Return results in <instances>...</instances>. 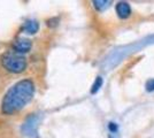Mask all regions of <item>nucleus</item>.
<instances>
[{"mask_svg": "<svg viewBox=\"0 0 154 138\" xmlns=\"http://www.w3.org/2000/svg\"><path fill=\"white\" fill-rule=\"evenodd\" d=\"M146 90H147L148 92L154 91V78L148 79L147 82H146Z\"/></svg>", "mask_w": 154, "mask_h": 138, "instance_id": "obj_8", "label": "nucleus"}, {"mask_svg": "<svg viewBox=\"0 0 154 138\" xmlns=\"http://www.w3.org/2000/svg\"><path fill=\"white\" fill-rule=\"evenodd\" d=\"M101 85H103V78H101L100 76H98L96 78V81H94L92 87H91V93H92V94L97 93V92L99 91V89L101 87Z\"/></svg>", "mask_w": 154, "mask_h": 138, "instance_id": "obj_7", "label": "nucleus"}, {"mask_svg": "<svg viewBox=\"0 0 154 138\" xmlns=\"http://www.w3.org/2000/svg\"><path fill=\"white\" fill-rule=\"evenodd\" d=\"M32 47L31 40L26 39V38H17L13 41V48L17 54L22 53H28Z\"/></svg>", "mask_w": 154, "mask_h": 138, "instance_id": "obj_3", "label": "nucleus"}, {"mask_svg": "<svg viewBox=\"0 0 154 138\" xmlns=\"http://www.w3.org/2000/svg\"><path fill=\"white\" fill-rule=\"evenodd\" d=\"M108 129H109V131L110 132H116L119 128H117V124H116V123H114V122H109Z\"/></svg>", "mask_w": 154, "mask_h": 138, "instance_id": "obj_9", "label": "nucleus"}, {"mask_svg": "<svg viewBox=\"0 0 154 138\" xmlns=\"http://www.w3.org/2000/svg\"><path fill=\"white\" fill-rule=\"evenodd\" d=\"M35 92L36 86L32 79L24 78L19 81L4 96L1 100V113L5 115L17 113L31 101Z\"/></svg>", "mask_w": 154, "mask_h": 138, "instance_id": "obj_1", "label": "nucleus"}, {"mask_svg": "<svg viewBox=\"0 0 154 138\" xmlns=\"http://www.w3.org/2000/svg\"><path fill=\"white\" fill-rule=\"evenodd\" d=\"M116 13L120 19H128L131 14V7L125 1H120L116 4Z\"/></svg>", "mask_w": 154, "mask_h": 138, "instance_id": "obj_4", "label": "nucleus"}, {"mask_svg": "<svg viewBox=\"0 0 154 138\" xmlns=\"http://www.w3.org/2000/svg\"><path fill=\"white\" fill-rule=\"evenodd\" d=\"M109 4H110V1H100V0H98V1H93V6L96 8L97 11H105L106 8H108Z\"/></svg>", "mask_w": 154, "mask_h": 138, "instance_id": "obj_6", "label": "nucleus"}, {"mask_svg": "<svg viewBox=\"0 0 154 138\" xmlns=\"http://www.w3.org/2000/svg\"><path fill=\"white\" fill-rule=\"evenodd\" d=\"M1 65L7 72L13 74H21L26 69L28 62L24 57L17 53H5L1 57Z\"/></svg>", "mask_w": 154, "mask_h": 138, "instance_id": "obj_2", "label": "nucleus"}, {"mask_svg": "<svg viewBox=\"0 0 154 138\" xmlns=\"http://www.w3.org/2000/svg\"><path fill=\"white\" fill-rule=\"evenodd\" d=\"M22 30L29 35H35L39 30V23L36 20H26L22 26Z\"/></svg>", "mask_w": 154, "mask_h": 138, "instance_id": "obj_5", "label": "nucleus"}]
</instances>
